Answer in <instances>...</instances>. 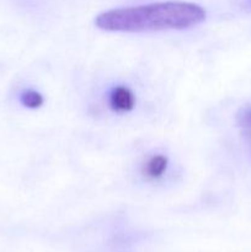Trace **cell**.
Listing matches in <instances>:
<instances>
[{
	"label": "cell",
	"instance_id": "6da1fadb",
	"mask_svg": "<svg viewBox=\"0 0 251 252\" xmlns=\"http://www.w3.org/2000/svg\"><path fill=\"white\" fill-rule=\"evenodd\" d=\"M206 17L201 5L170 0L107 10L96 16L95 25L107 32L144 33L191 29L201 25Z\"/></svg>",
	"mask_w": 251,
	"mask_h": 252
},
{
	"label": "cell",
	"instance_id": "7a4b0ae2",
	"mask_svg": "<svg viewBox=\"0 0 251 252\" xmlns=\"http://www.w3.org/2000/svg\"><path fill=\"white\" fill-rule=\"evenodd\" d=\"M108 107L116 113H128L134 110L135 98L134 93L128 86L118 85L111 89L107 96Z\"/></svg>",
	"mask_w": 251,
	"mask_h": 252
},
{
	"label": "cell",
	"instance_id": "3957f363",
	"mask_svg": "<svg viewBox=\"0 0 251 252\" xmlns=\"http://www.w3.org/2000/svg\"><path fill=\"white\" fill-rule=\"evenodd\" d=\"M169 166V159L162 154L150 157L142 166V175L148 181H157L161 179Z\"/></svg>",
	"mask_w": 251,
	"mask_h": 252
},
{
	"label": "cell",
	"instance_id": "277c9868",
	"mask_svg": "<svg viewBox=\"0 0 251 252\" xmlns=\"http://www.w3.org/2000/svg\"><path fill=\"white\" fill-rule=\"evenodd\" d=\"M20 102L27 108L36 110L44 103V97L41 93L36 90H25L20 95Z\"/></svg>",
	"mask_w": 251,
	"mask_h": 252
},
{
	"label": "cell",
	"instance_id": "5b68a950",
	"mask_svg": "<svg viewBox=\"0 0 251 252\" xmlns=\"http://www.w3.org/2000/svg\"><path fill=\"white\" fill-rule=\"evenodd\" d=\"M238 125L245 133H251V106L244 107L240 112L238 113Z\"/></svg>",
	"mask_w": 251,
	"mask_h": 252
},
{
	"label": "cell",
	"instance_id": "8992f818",
	"mask_svg": "<svg viewBox=\"0 0 251 252\" xmlns=\"http://www.w3.org/2000/svg\"><path fill=\"white\" fill-rule=\"evenodd\" d=\"M245 2H246V5H249V6L251 7V0H245Z\"/></svg>",
	"mask_w": 251,
	"mask_h": 252
}]
</instances>
